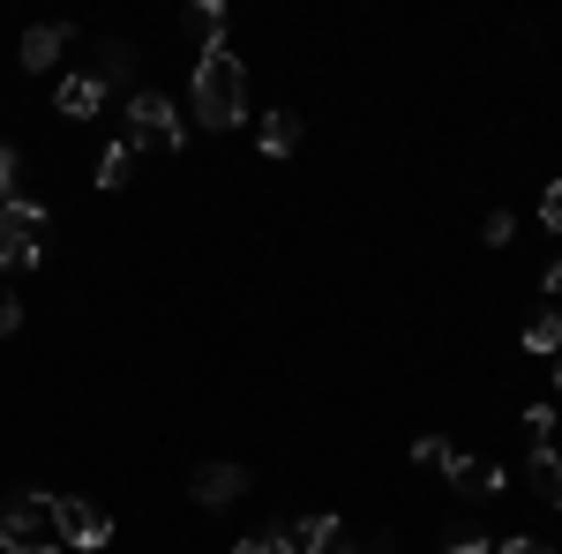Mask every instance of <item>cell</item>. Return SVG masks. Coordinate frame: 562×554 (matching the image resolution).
Segmentation results:
<instances>
[{
	"label": "cell",
	"mask_w": 562,
	"mask_h": 554,
	"mask_svg": "<svg viewBox=\"0 0 562 554\" xmlns=\"http://www.w3.org/2000/svg\"><path fill=\"white\" fill-rule=\"evenodd\" d=\"M338 540H346L338 510H315V517H301V524H285V547L293 554H323V547H338Z\"/></svg>",
	"instance_id": "9"
},
{
	"label": "cell",
	"mask_w": 562,
	"mask_h": 554,
	"mask_svg": "<svg viewBox=\"0 0 562 554\" xmlns=\"http://www.w3.org/2000/svg\"><path fill=\"white\" fill-rule=\"evenodd\" d=\"M450 487H458V495H503V487H510V472L503 465H487V457H465V450H450Z\"/></svg>",
	"instance_id": "7"
},
{
	"label": "cell",
	"mask_w": 562,
	"mask_h": 554,
	"mask_svg": "<svg viewBox=\"0 0 562 554\" xmlns=\"http://www.w3.org/2000/svg\"><path fill=\"white\" fill-rule=\"evenodd\" d=\"M540 293H548V299H562V256L548 262V278H540Z\"/></svg>",
	"instance_id": "26"
},
{
	"label": "cell",
	"mask_w": 562,
	"mask_h": 554,
	"mask_svg": "<svg viewBox=\"0 0 562 554\" xmlns=\"http://www.w3.org/2000/svg\"><path fill=\"white\" fill-rule=\"evenodd\" d=\"M38 233H45V203H38V195L0 203V278L38 270Z\"/></svg>",
	"instance_id": "2"
},
{
	"label": "cell",
	"mask_w": 562,
	"mask_h": 554,
	"mask_svg": "<svg viewBox=\"0 0 562 554\" xmlns=\"http://www.w3.org/2000/svg\"><path fill=\"white\" fill-rule=\"evenodd\" d=\"M555 389H562V360H555Z\"/></svg>",
	"instance_id": "30"
},
{
	"label": "cell",
	"mask_w": 562,
	"mask_h": 554,
	"mask_svg": "<svg viewBox=\"0 0 562 554\" xmlns=\"http://www.w3.org/2000/svg\"><path fill=\"white\" fill-rule=\"evenodd\" d=\"M188 23L203 31V45H217V38H225V8H217V0H195V8H188Z\"/></svg>",
	"instance_id": "17"
},
{
	"label": "cell",
	"mask_w": 562,
	"mask_h": 554,
	"mask_svg": "<svg viewBox=\"0 0 562 554\" xmlns=\"http://www.w3.org/2000/svg\"><path fill=\"white\" fill-rule=\"evenodd\" d=\"M53 540L76 554H98L113 540V517L98 510V502H83V495H53Z\"/></svg>",
	"instance_id": "4"
},
{
	"label": "cell",
	"mask_w": 562,
	"mask_h": 554,
	"mask_svg": "<svg viewBox=\"0 0 562 554\" xmlns=\"http://www.w3.org/2000/svg\"><path fill=\"white\" fill-rule=\"evenodd\" d=\"M15 330H23V299L0 293V338H15Z\"/></svg>",
	"instance_id": "24"
},
{
	"label": "cell",
	"mask_w": 562,
	"mask_h": 554,
	"mask_svg": "<svg viewBox=\"0 0 562 554\" xmlns=\"http://www.w3.org/2000/svg\"><path fill=\"white\" fill-rule=\"evenodd\" d=\"M68 121H90V113H105V83L98 76H60V98H53Z\"/></svg>",
	"instance_id": "10"
},
{
	"label": "cell",
	"mask_w": 562,
	"mask_h": 554,
	"mask_svg": "<svg viewBox=\"0 0 562 554\" xmlns=\"http://www.w3.org/2000/svg\"><path fill=\"white\" fill-rule=\"evenodd\" d=\"M128 150H188V128H180L173 98H158V90H135L128 98V135H121Z\"/></svg>",
	"instance_id": "3"
},
{
	"label": "cell",
	"mask_w": 562,
	"mask_h": 554,
	"mask_svg": "<svg viewBox=\"0 0 562 554\" xmlns=\"http://www.w3.org/2000/svg\"><path fill=\"white\" fill-rule=\"evenodd\" d=\"M323 554H352V547H346V540H338V547H323Z\"/></svg>",
	"instance_id": "27"
},
{
	"label": "cell",
	"mask_w": 562,
	"mask_h": 554,
	"mask_svg": "<svg viewBox=\"0 0 562 554\" xmlns=\"http://www.w3.org/2000/svg\"><path fill=\"white\" fill-rule=\"evenodd\" d=\"M518 344L532 352V360H555V352H562V315H555V307H540V315L518 330Z\"/></svg>",
	"instance_id": "12"
},
{
	"label": "cell",
	"mask_w": 562,
	"mask_h": 554,
	"mask_svg": "<svg viewBox=\"0 0 562 554\" xmlns=\"http://www.w3.org/2000/svg\"><path fill=\"white\" fill-rule=\"evenodd\" d=\"M525 479L540 487V502H548V510H562V450H555V442H540V450L525 457Z\"/></svg>",
	"instance_id": "11"
},
{
	"label": "cell",
	"mask_w": 562,
	"mask_h": 554,
	"mask_svg": "<svg viewBox=\"0 0 562 554\" xmlns=\"http://www.w3.org/2000/svg\"><path fill=\"white\" fill-rule=\"evenodd\" d=\"M31 554H60V547H31Z\"/></svg>",
	"instance_id": "29"
},
{
	"label": "cell",
	"mask_w": 562,
	"mask_h": 554,
	"mask_svg": "<svg viewBox=\"0 0 562 554\" xmlns=\"http://www.w3.org/2000/svg\"><path fill=\"white\" fill-rule=\"evenodd\" d=\"M60 53H68V31H60V23H31V31H23V45H15V60H23L31 76L60 68Z\"/></svg>",
	"instance_id": "8"
},
{
	"label": "cell",
	"mask_w": 562,
	"mask_h": 554,
	"mask_svg": "<svg viewBox=\"0 0 562 554\" xmlns=\"http://www.w3.org/2000/svg\"><path fill=\"white\" fill-rule=\"evenodd\" d=\"M540 225H548V233H562V180H548V188H540Z\"/></svg>",
	"instance_id": "20"
},
{
	"label": "cell",
	"mask_w": 562,
	"mask_h": 554,
	"mask_svg": "<svg viewBox=\"0 0 562 554\" xmlns=\"http://www.w3.org/2000/svg\"><path fill=\"white\" fill-rule=\"evenodd\" d=\"M128 180H135V150H128V143H105V158H98V188L121 195Z\"/></svg>",
	"instance_id": "13"
},
{
	"label": "cell",
	"mask_w": 562,
	"mask_h": 554,
	"mask_svg": "<svg viewBox=\"0 0 562 554\" xmlns=\"http://www.w3.org/2000/svg\"><path fill=\"white\" fill-rule=\"evenodd\" d=\"M188 495H195L203 510H225V502H240V495H248V465H233V457H211V465H195Z\"/></svg>",
	"instance_id": "6"
},
{
	"label": "cell",
	"mask_w": 562,
	"mask_h": 554,
	"mask_svg": "<svg viewBox=\"0 0 562 554\" xmlns=\"http://www.w3.org/2000/svg\"><path fill=\"white\" fill-rule=\"evenodd\" d=\"M442 554H495V540H480V532H450Z\"/></svg>",
	"instance_id": "23"
},
{
	"label": "cell",
	"mask_w": 562,
	"mask_h": 554,
	"mask_svg": "<svg viewBox=\"0 0 562 554\" xmlns=\"http://www.w3.org/2000/svg\"><path fill=\"white\" fill-rule=\"evenodd\" d=\"M233 554H293V547H285V524H270V532H256V540H240Z\"/></svg>",
	"instance_id": "19"
},
{
	"label": "cell",
	"mask_w": 562,
	"mask_h": 554,
	"mask_svg": "<svg viewBox=\"0 0 562 554\" xmlns=\"http://www.w3.org/2000/svg\"><path fill=\"white\" fill-rule=\"evenodd\" d=\"M15 166H23V158L0 143V203H15V195H23V188H15Z\"/></svg>",
	"instance_id": "22"
},
{
	"label": "cell",
	"mask_w": 562,
	"mask_h": 554,
	"mask_svg": "<svg viewBox=\"0 0 562 554\" xmlns=\"http://www.w3.org/2000/svg\"><path fill=\"white\" fill-rule=\"evenodd\" d=\"M518 420H525V442H532V450H540V442H548V434H555V420H562V412H555V405H525Z\"/></svg>",
	"instance_id": "16"
},
{
	"label": "cell",
	"mask_w": 562,
	"mask_h": 554,
	"mask_svg": "<svg viewBox=\"0 0 562 554\" xmlns=\"http://www.w3.org/2000/svg\"><path fill=\"white\" fill-rule=\"evenodd\" d=\"M90 76H98V83H105V90H113V83H128V76H135V45H105Z\"/></svg>",
	"instance_id": "15"
},
{
	"label": "cell",
	"mask_w": 562,
	"mask_h": 554,
	"mask_svg": "<svg viewBox=\"0 0 562 554\" xmlns=\"http://www.w3.org/2000/svg\"><path fill=\"white\" fill-rule=\"evenodd\" d=\"M262 150H270V158H293V150H301V121H293V113H270V121H262Z\"/></svg>",
	"instance_id": "14"
},
{
	"label": "cell",
	"mask_w": 562,
	"mask_h": 554,
	"mask_svg": "<svg viewBox=\"0 0 562 554\" xmlns=\"http://www.w3.org/2000/svg\"><path fill=\"white\" fill-rule=\"evenodd\" d=\"M0 554H15V547H8V532H0Z\"/></svg>",
	"instance_id": "28"
},
{
	"label": "cell",
	"mask_w": 562,
	"mask_h": 554,
	"mask_svg": "<svg viewBox=\"0 0 562 554\" xmlns=\"http://www.w3.org/2000/svg\"><path fill=\"white\" fill-rule=\"evenodd\" d=\"M0 532H8L15 554L60 547V540H53V495H8V502H0Z\"/></svg>",
	"instance_id": "5"
},
{
	"label": "cell",
	"mask_w": 562,
	"mask_h": 554,
	"mask_svg": "<svg viewBox=\"0 0 562 554\" xmlns=\"http://www.w3.org/2000/svg\"><path fill=\"white\" fill-rule=\"evenodd\" d=\"M413 465L442 472V465H450V442H442V434H420V442H413Z\"/></svg>",
	"instance_id": "18"
},
{
	"label": "cell",
	"mask_w": 562,
	"mask_h": 554,
	"mask_svg": "<svg viewBox=\"0 0 562 554\" xmlns=\"http://www.w3.org/2000/svg\"><path fill=\"white\" fill-rule=\"evenodd\" d=\"M480 233H487V248H510V233H518V217H510V211H487V225H480Z\"/></svg>",
	"instance_id": "21"
},
{
	"label": "cell",
	"mask_w": 562,
	"mask_h": 554,
	"mask_svg": "<svg viewBox=\"0 0 562 554\" xmlns=\"http://www.w3.org/2000/svg\"><path fill=\"white\" fill-rule=\"evenodd\" d=\"M495 554H555V547H540V540H495Z\"/></svg>",
	"instance_id": "25"
},
{
	"label": "cell",
	"mask_w": 562,
	"mask_h": 554,
	"mask_svg": "<svg viewBox=\"0 0 562 554\" xmlns=\"http://www.w3.org/2000/svg\"><path fill=\"white\" fill-rule=\"evenodd\" d=\"M188 105H195V121H203V128H240V121H248V68H240L233 38L203 45L195 83H188Z\"/></svg>",
	"instance_id": "1"
}]
</instances>
